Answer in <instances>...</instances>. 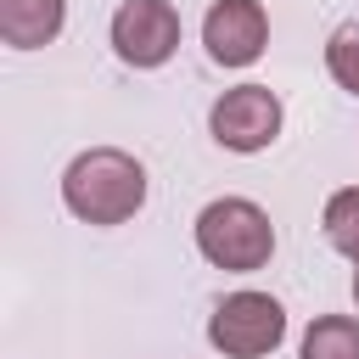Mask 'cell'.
Segmentation results:
<instances>
[{"label": "cell", "instance_id": "obj_1", "mask_svg": "<svg viewBox=\"0 0 359 359\" xmlns=\"http://www.w3.org/2000/svg\"><path fill=\"white\" fill-rule=\"evenodd\" d=\"M62 202L84 224H123L146 208V168L118 146H90L62 174Z\"/></svg>", "mask_w": 359, "mask_h": 359}, {"label": "cell", "instance_id": "obj_2", "mask_svg": "<svg viewBox=\"0 0 359 359\" xmlns=\"http://www.w3.org/2000/svg\"><path fill=\"white\" fill-rule=\"evenodd\" d=\"M196 247L213 269H230V275H252L269 264L275 252V224L258 202L247 196H219L196 213Z\"/></svg>", "mask_w": 359, "mask_h": 359}, {"label": "cell", "instance_id": "obj_3", "mask_svg": "<svg viewBox=\"0 0 359 359\" xmlns=\"http://www.w3.org/2000/svg\"><path fill=\"white\" fill-rule=\"evenodd\" d=\"M280 337H286V309L269 292H230L208 320V342L224 359H264L280 348Z\"/></svg>", "mask_w": 359, "mask_h": 359}, {"label": "cell", "instance_id": "obj_4", "mask_svg": "<svg viewBox=\"0 0 359 359\" xmlns=\"http://www.w3.org/2000/svg\"><path fill=\"white\" fill-rule=\"evenodd\" d=\"M208 129L224 151H264L280 135V95L269 84H236L213 101Z\"/></svg>", "mask_w": 359, "mask_h": 359}, {"label": "cell", "instance_id": "obj_5", "mask_svg": "<svg viewBox=\"0 0 359 359\" xmlns=\"http://www.w3.org/2000/svg\"><path fill=\"white\" fill-rule=\"evenodd\" d=\"M112 50L129 67H163L180 50V11L168 0H123L112 11Z\"/></svg>", "mask_w": 359, "mask_h": 359}, {"label": "cell", "instance_id": "obj_6", "mask_svg": "<svg viewBox=\"0 0 359 359\" xmlns=\"http://www.w3.org/2000/svg\"><path fill=\"white\" fill-rule=\"evenodd\" d=\"M202 45L219 67H252L269 45V17L258 0H219L202 17Z\"/></svg>", "mask_w": 359, "mask_h": 359}, {"label": "cell", "instance_id": "obj_7", "mask_svg": "<svg viewBox=\"0 0 359 359\" xmlns=\"http://www.w3.org/2000/svg\"><path fill=\"white\" fill-rule=\"evenodd\" d=\"M67 0H0V39L11 50H39L62 34Z\"/></svg>", "mask_w": 359, "mask_h": 359}, {"label": "cell", "instance_id": "obj_8", "mask_svg": "<svg viewBox=\"0 0 359 359\" xmlns=\"http://www.w3.org/2000/svg\"><path fill=\"white\" fill-rule=\"evenodd\" d=\"M297 359H359V320L353 314H320L303 331Z\"/></svg>", "mask_w": 359, "mask_h": 359}, {"label": "cell", "instance_id": "obj_9", "mask_svg": "<svg viewBox=\"0 0 359 359\" xmlns=\"http://www.w3.org/2000/svg\"><path fill=\"white\" fill-rule=\"evenodd\" d=\"M325 241L342 252V258H353L359 264V185H348V191H337L331 202H325Z\"/></svg>", "mask_w": 359, "mask_h": 359}, {"label": "cell", "instance_id": "obj_10", "mask_svg": "<svg viewBox=\"0 0 359 359\" xmlns=\"http://www.w3.org/2000/svg\"><path fill=\"white\" fill-rule=\"evenodd\" d=\"M325 67H331V79H337L348 95H359V22H342V28L325 39Z\"/></svg>", "mask_w": 359, "mask_h": 359}, {"label": "cell", "instance_id": "obj_11", "mask_svg": "<svg viewBox=\"0 0 359 359\" xmlns=\"http://www.w3.org/2000/svg\"><path fill=\"white\" fill-rule=\"evenodd\" d=\"M353 303H359V269H353Z\"/></svg>", "mask_w": 359, "mask_h": 359}]
</instances>
